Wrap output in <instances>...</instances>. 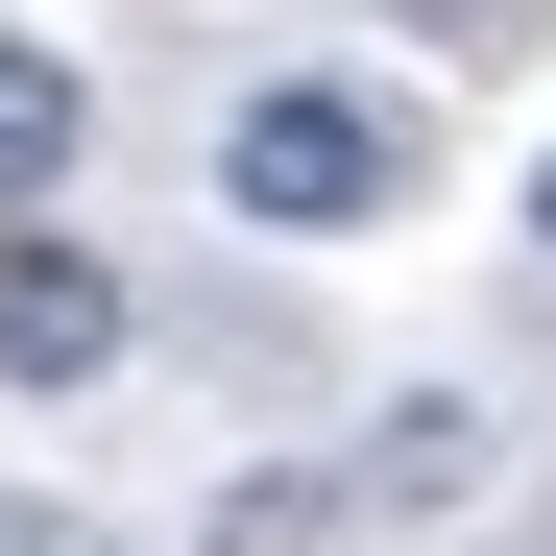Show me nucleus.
Instances as JSON below:
<instances>
[{"label":"nucleus","mask_w":556,"mask_h":556,"mask_svg":"<svg viewBox=\"0 0 556 556\" xmlns=\"http://www.w3.org/2000/svg\"><path fill=\"white\" fill-rule=\"evenodd\" d=\"M412 98H363V73H266V98L218 122V194L266 218V242H363V218H412Z\"/></svg>","instance_id":"nucleus-1"},{"label":"nucleus","mask_w":556,"mask_h":556,"mask_svg":"<svg viewBox=\"0 0 556 556\" xmlns=\"http://www.w3.org/2000/svg\"><path fill=\"white\" fill-rule=\"evenodd\" d=\"M122 339H146V291L98 242H73V218H0V388H98Z\"/></svg>","instance_id":"nucleus-2"},{"label":"nucleus","mask_w":556,"mask_h":556,"mask_svg":"<svg viewBox=\"0 0 556 556\" xmlns=\"http://www.w3.org/2000/svg\"><path fill=\"white\" fill-rule=\"evenodd\" d=\"M73 169V49H0V218H49Z\"/></svg>","instance_id":"nucleus-3"},{"label":"nucleus","mask_w":556,"mask_h":556,"mask_svg":"<svg viewBox=\"0 0 556 556\" xmlns=\"http://www.w3.org/2000/svg\"><path fill=\"white\" fill-rule=\"evenodd\" d=\"M459 484H484V412H388V459H363L339 508H459Z\"/></svg>","instance_id":"nucleus-4"},{"label":"nucleus","mask_w":556,"mask_h":556,"mask_svg":"<svg viewBox=\"0 0 556 556\" xmlns=\"http://www.w3.org/2000/svg\"><path fill=\"white\" fill-rule=\"evenodd\" d=\"M0 556H98V532H73V508H49V484H0Z\"/></svg>","instance_id":"nucleus-5"},{"label":"nucleus","mask_w":556,"mask_h":556,"mask_svg":"<svg viewBox=\"0 0 556 556\" xmlns=\"http://www.w3.org/2000/svg\"><path fill=\"white\" fill-rule=\"evenodd\" d=\"M532 242H556V169H532Z\"/></svg>","instance_id":"nucleus-6"}]
</instances>
